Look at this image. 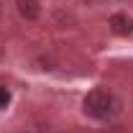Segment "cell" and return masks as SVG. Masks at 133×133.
<instances>
[{
	"label": "cell",
	"mask_w": 133,
	"mask_h": 133,
	"mask_svg": "<svg viewBox=\"0 0 133 133\" xmlns=\"http://www.w3.org/2000/svg\"><path fill=\"white\" fill-rule=\"evenodd\" d=\"M16 8L21 13V18H26V21H36L38 13H41L38 0H16Z\"/></svg>",
	"instance_id": "3957f363"
},
{
	"label": "cell",
	"mask_w": 133,
	"mask_h": 133,
	"mask_svg": "<svg viewBox=\"0 0 133 133\" xmlns=\"http://www.w3.org/2000/svg\"><path fill=\"white\" fill-rule=\"evenodd\" d=\"M82 110H84V115L95 118V120H110L123 110V102L113 90L95 87L82 97Z\"/></svg>",
	"instance_id": "6da1fadb"
},
{
	"label": "cell",
	"mask_w": 133,
	"mask_h": 133,
	"mask_svg": "<svg viewBox=\"0 0 133 133\" xmlns=\"http://www.w3.org/2000/svg\"><path fill=\"white\" fill-rule=\"evenodd\" d=\"M0 18H3V3H0Z\"/></svg>",
	"instance_id": "5b68a950"
},
{
	"label": "cell",
	"mask_w": 133,
	"mask_h": 133,
	"mask_svg": "<svg viewBox=\"0 0 133 133\" xmlns=\"http://www.w3.org/2000/svg\"><path fill=\"white\" fill-rule=\"evenodd\" d=\"M8 105H10V90L0 84V110H5Z\"/></svg>",
	"instance_id": "277c9868"
},
{
	"label": "cell",
	"mask_w": 133,
	"mask_h": 133,
	"mask_svg": "<svg viewBox=\"0 0 133 133\" xmlns=\"http://www.w3.org/2000/svg\"><path fill=\"white\" fill-rule=\"evenodd\" d=\"M110 28L118 36H131L133 33V18L128 13H115V16H110Z\"/></svg>",
	"instance_id": "7a4b0ae2"
},
{
	"label": "cell",
	"mask_w": 133,
	"mask_h": 133,
	"mask_svg": "<svg viewBox=\"0 0 133 133\" xmlns=\"http://www.w3.org/2000/svg\"><path fill=\"white\" fill-rule=\"evenodd\" d=\"M0 59H3V51H0Z\"/></svg>",
	"instance_id": "8992f818"
}]
</instances>
